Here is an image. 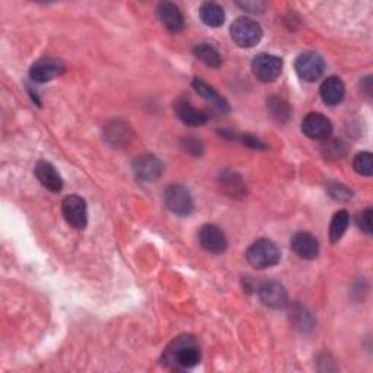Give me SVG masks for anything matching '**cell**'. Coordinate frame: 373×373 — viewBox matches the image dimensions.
Wrapping results in <instances>:
<instances>
[{
	"label": "cell",
	"instance_id": "cell-19",
	"mask_svg": "<svg viewBox=\"0 0 373 373\" xmlns=\"http://www.w3.org/2000/svg\"><path fill=\"white\" fill-rule=\"evenodd\" d=\"M193 88L196 89V92L198 93L200 97H203L206 101L215 104L219 109H222V111H228V109H229L228 102L219 95V93L216 92L215 88H212L210 85H208V83L204 82L203 79L196 78V79L193 81Z\"/></svg>",
	"mask_w": 373,
	"mask_h": 373
},
{
	"label": "cell",
	"instance_id": "cell-2",
	"mask_svg": "<svg viewBox=\"0 0 373 373\" xmlns=\"http://www.w3.org/2000/svg\"><path fill=\"white\" fill-rule=\"evenodd\" d=\"M248 263L258 270L277 266L280 261V251L270 239H258L247 251Z\"/></svg>",
	"mask_w": 373,
	"mask_h": 373
},
{
	"label": "cell",
	"instance_id": "cell-10",
	"mask_svg": "<svg viewBox=\"0 0 373 373\" xmlns=\"http://www.w3.org/2000/svg\"><path fill=\"white\" fill-rule=\"evenodd\" d=\"M65 70V66L60 60L57 59H43L40 62H36L31 70H29V78L32 82L36 83H46L53 79H55L62 74Z\"/></svg>",
	"mask_w": 373,
	"mask_h": 373
},
{
	"label": "cell",
	"instance_id": "cell-28",
	"mask_svg": "<svg viewBox=\"0 0 373 373\" xmlns=\"http://www.w3.org/2000/svg\"><path fill=\"white\" fill-rule=\"evenodd\" d=\"M242 8H244V9H251L252 8V5L251 4H244V5H240ZM255 6V5H254ZM257 11H258V5L255 6V9H252V13H257Z\"/></svg>",
	"mask_w": 373,
	"mask_h": 373
},
{
	"label": "cell",
	"instance_id": "cell-9",
	"mask_svg": "<svg viewBox=\"0 0 373 373\" xmlns=\"http://www.w3.org/2000/svg\"><path fill=\"white\" fill-rule=\"evenodd\" d=\"M259 301L271 309H282L287 305V292L278 282H266L258 289Z\"/></svg>",
	"mask_w": 373,
	"mask_h": 373
},
{
	"label": "cell",
	"instance_id": "cell-26",
	"mask_svg": "<svg viewBox=\"0 0 373 373\" xmlns=\"http://www.w3.org/2000/svg\"><path fill=\"white\" fill-rule=\"evenodd\" d=\"M185 149L189 154H193V155H200L203 152V144L197 140V139H185Z\"/></svg>",
	"mask_w": 373,
	"mask_h": 373
},
{
	"label": "cell",
	"instance_id": "cell-23",
	"mask_svg": "<svg viewBox=\"0 0 373 373\" xmlns=\"http://www.w3.org/2000/svg\"><path fill=\"white\" fill-rule=\"evenodd\" d=\"M328 190L332 198L340 200V201H348L351 200V196H353V193L343 184H332L328 186Z\"/></svg>",
	"mask_w": 373,
	"mask_h": 373
},
{
	"label": "cell",
	"instance_id": "cell-7",
	"mask_svg": "<svg viewBox=\"0 0 373 373\" xmlns=\"http://www.w3.org/2000/svg\"><path fill=\"white\" fill-rule=\"evenodd\" d=\"M62 212L73 229L82 231L88 225L86 201L79 196H67L62 203Z\"/></svg>",
	"mask_w": 373,
	"mask_h": 373
},
{
	"label": "cell",
	"instance_id": "cell-3",
	"mask_svg": "<svg viewBox=\"0 0 373 373\" xmlns=\"http://www.w3.org/2000/svg\"><path fill=\"white\" fill-rule=\"evenodd\" d=\"M231 36L236 46L242 48H251L263 39V29L255 21L242 16L232 24Z\"/></svg>",
	"mask_w": 373,
	"mask_h": 373
},
{
	"label": "cell",
	"instance_id": "cell-25",
	"mask_svg": "<svg viewBox=\"0 0 373 373\" xmlns=\"http://www.w3.org/2000/svg\"><path fill=\"white\" fill-rule=\"evenodd\" d=\"M359 226H360L366 233H372V209H366V210L359 216Z\"/></svg>",
	"mask_w": 373,
	"mask_h": 373
},
{
	"label": "cell",
	"instance_id": "cell-14",
	"mask_svg": "<svg viewBox=\"0 0 373 373\" xmlns=\"http://www.w3.org/2000/svg\"><path fill=\"white\" fill-rule=\"evenodd\" d=\"M292 250L304 259H313L320 254V242L309 232H297L292 238Z\"/></svg>",
	"mask_w": 373,
	"mask_h": 373
},
{
	"label": "cell",
	"instance_id": "cell-27",
	"mask_svg": "<svg viewBox=\"0 0 373 373\" xmlns=\"http://www.w3.org/2000/svg\"><path fill=\"white\" fill-rule=\"evenodd\" d=\"M244 143L248 144V146H251V147H254V149H264L266 147L258 139H255L252 136H248V135L244 136Z\"/></svg>",
	"mask_w": 373,
	"mask_h": 373
},
{
	"label": "cell",
	"instance_id": "cell-17",
	"mask_svg": "<svg viewBox=\"0 0 373 373\" xmlns=\"http://www.w3.org/2000/svg\"><path fill=\"white\" fill-rule=\"evenodd\" d=\"M320 93H321L323 101L327 105L334 107V105H339L343 101L346 88H344V83L340 78L330 76L323 82V85L320 88Z\"/></svg>",
	"mask_w": 373,
	"mask_h": 373
},
{
	"label": "cell",
	"instance_id": "cell-12",
	"mask_svg": "<svg viewBox=\"0 0 373 373\" xmlns=\"http://www.w3.org/2000/svg\"><path fill=\"white\" fill-rule=\"evenodd\" d=\"M35 177L51 193H60L63 189V179L57 170L48 161H39L35 165Z\"/></svg>",
	"mask_w": 373,
	"mask_h": 373
},
{
	"label": "cell",
	"instance_id": "cell-5",
	"mask_svg": "<svg viewBox=\"0 0 373 373\" xmlns=\"http://www.w3.org/2000/svg\"><path fill=\"white\" fill-rule=\"evenodd\" d=\"M282 69L283 60L269 53H261L255 55L252 60V73L261 82L270 83L276 81L280 76V73H282Z\"/></svg>",
	"mask_w": 373,
	"mask_h": 373
},
{
	"label": "cell",
	"instance_id": "cell-20",
	"mask_svg": "<svg viewBox=\"0 0 373 373\" xmlns=\"http://www.w3.org/2000/svg\"><path fill=\"white\" fill-rule=\"evenodd\" d=\"M193 53H194V55H196V57H197L201 63H204V65L209 66V67H215V69H217V67L222 66V55H220L219 51H217L213 46H210V44H206V43L198 44V46L194 47Z\"/></svg>",
	"mask_w": 373,
	"mask_h": 373
},
{
	"label": "cell",
	"instance_id": "cell-4",
	"mask_svg": "<svg viewBox=\"0 0 373 373\" xmlns=\"http://www.w3.org/2000/svg\"><path fill=\"white\" fill-rule=\"evenodd\" d=\"M294 70L302 81L315 82L318 81L325 70V62L318 53L308 51L297 55L294 62Z\"/></svg>",
	"mask_w": 373,
	"mask_h": 373
},
{
	"label": "cell",
	"instance_id": "cell-6",
	"mask_svg": "<svg viewBox=\"0 0 373 373\" xmlns=\"http://www.w3.org/2000/svg\"><path fill=\"white\" fill-rule=\"evenodd\" d=\"M165 204L178 216H189L194 210V203L190 191L182 185H170L163 194Z\"/></svg>",
	"mask_w": 373,
	"mask_h": 373
},
{
	"label": "cell",
	"instance_id": "cell-22",
	"mask_svg": "<svg viewBox=\"0 0 373 373\" xmlns=\"http://www.w3.org/2000/svg\"><path fill=\"white\" fill-rule=\"evenodd\" d=\"M372 163H373V158H372V155L369 152L359 154L353 161L354 170H356L358 174L365 175V177H370L372 175Z\"/></svg>",
	"mask_w": 373,
	"mask_h": 373
},
{
	"label": "cell",
	"instance_id": "cell-24",
	"mask_svg": "<svg viewBox=\"0 0 373 373\" xmlns=\"http://www.w3.org/2000/svg\"><path fill=\"white\" fill-rule=\"evenodd\" d=\"M270 108H276V117L278 118H287L289 116V107L285 104L282 100H271L270 101Z\"/></svg>",
	"mask_w": 373,
	"mask_h": 373
},
{
	"label": "cell",
	"instance_id": "cell-13",
	"mask_svg": "<svg viewBox=\"0 0 373 373\" xmlns=\"http://www.w3.org/2000/svg\"><path fill=\"white\" fill-rule=\"evenodd\" d=\"M133 170L137 178L143 181H155L162 174V162L154 155H142L135 159Z\"/></svg>",
	"mask_w": 373,
	"mask_h": 373
},
{
	"label": "cell",
	"instance_id": "cell-15",
	"mask_svg": "<svg viewBox=\"0 0 373 373\" xmlns=\"http://www.w3.org/2000/svg\"><path fill=\"white\" fill-rule=\"evenodd\" d=\"M159 21L163 24V27L171 32H179L184 28V16L179 11V8L171 2L159 4L156 9Z\"/></svg>",
	"mask_w": 373,
	"mask_h": 373
},
{
	"label": "cell",
	"instance_id": "cell-11",
	"mask_svg": "<svg viewBox=\"0 0 373 373\" xmlns=\"http://www.w3.org/2000/svg\"><path fill=\"white\" fill-rule=\"evenodd\" d=\"M200 244L208 252L212 254H222L228 248V240L225 233H223L217 226L215 225H206L200 229L198 233Z\"/></svg>",
	"mask_w": 373,
	"mask_h": 373
},
{
	"label": "cell",
	"instance_id": "cell-16",
	"mask_svg": "<svg viewBox=\"0 0 373 373\" xmlns=\"http://www.w3.org/2000/svg\"><path fill=\"white\" fill-rule=\"evenodd\" d=\"M175 114L184 124L191 127H200L208 123V116L185 100H178L175 102Z\"/></svg>",
	"mask_w": 373,
	"mask_h": 373
},
{
	"label": "cell",
	"instance_id": "cell-18",
	"mask_svg": "<svg viewBox=\"0 0 373 373\" xmlns=\"http://www.w3.org/2000/svg\"><path fill=\"white\" fill-rule=\"evenodd\" d=\"M200 20L203 21L204 25L217 28L225 22V12H223V8L217 4L213 2L203 4L200 8Z\"/></svg>",
	"mask_w": 373,
	"mask_h": 373
},
{
	"label": "cell",
	"instance_id": "cell-8",
	"mask_svg": "<svg viewBox=\"0 0 373 373\" xmlns=\"http://www.w3.org/2000/svg\"><path fill=\"white\" fill-rule=\"evenodd\" d=\"M302 132L313 140H325L332 133V124L324 114L311 113L302 121Z\"/></svg>",
	"mask_w": 373,
	"mask_h": 373
},
{
	"label": "cell",
	"instance_id": "cell-21",
	"mask_svg": "<svg viewBox=\"0 0 373 373\" xmlns=\"http://www.w3.org/2000/svg\"><path fill=\"white\" fill-rule=\"evenodd\" d=\"M348 223H350V216L346 210H340L334 215L330 225V239L332 244H335V242H339L343 238V235L348 228Z\"/></svg>",
	"mask_w": 373,
	"mask_h": 373
},
{
	"label": "cell",
	"instance_id": "cell-1",
	"mask_svg": "<svg viewBox=\"0 0 373 373\" xmlns=\"http://www.w3.org/2000/svg\"><path fill=\"white\" fill-rule=\"evenodd\" d=\"M200 346L193 335H179L163 351L162 362L172 369H191L200 363Z\"/></svg>",
	"mask_w": 373,
	"mask_h": 373
}]
</instances>
